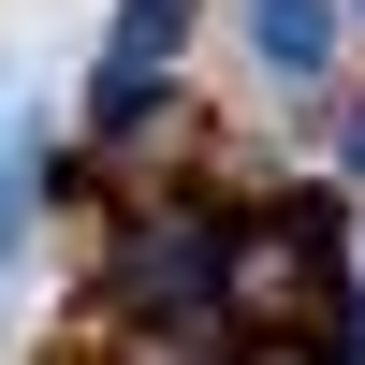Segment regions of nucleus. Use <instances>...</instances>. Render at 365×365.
I'll return each instance as SVG.
<instances>
[{
    "label": "nucleus",
    "instance_id": "obj_1",
    "mask_svg": "<svg viewBox=\"0 0 365 365\" xmlns=\"http://www.w3.org/2000/svg\"><path fill=\"white\" fill-rule=\"evenodd\" d=\"M234 336H351L336 190H263V205H234Z\"/></svg>",
    "mask_w": 365,
    "mask_h": 365
},
{
    "label": "nucleus",
    "instance_id": "obj_2",
    "mask_svg": "<svg viewBox=\"0 0 365 365\" xmlns=\"http://www.w3.org/2000/svg\"><path fill=\"white\" fill-rule=\"evenodd\" d=\"M103 307L146 322H234V205L205 190H132L117 205V249H103Z\"/></svg>",
    "mask_w": 365,
    "mask_h": 365
},
{
    "label": "nucleus",
    "instance_id": "obj_3",
    "mask_svg": "<svg viewBox=\"0 0 365 365\" xmlns=\"http://www.w3.org/2000/svg\"><path fill=\"white\" fill-rule=\"evenodd\" d=\"M336 44H351V0H249V58L292 88V103L336 88Z\"/></svg>",
    "mask_w": 365,
    "mask_h": 365
},
{
    "label": "nucleus",
    "instance_id": "obj_4",
    "mask_svg": "<svg viewBox=\"0 0 365 365\" xmlns=\"http://www.w3.org/2000/svg\"><path fill=\"white\" fill-rule=\"evenodd\" d=\"M161 132H190V88L146 73V58H103L88 73V146H161Z\"/></svg>",
    "mask_w": 365,
    "mask_h": 365
},
{
    "label": "nucleus",
    "instance_id": "obj_5",
    "mask_svg": "<svg viewBox=\"0 0 365 365\" xmlns=\"http://www.w3.org/2000/svg\"><path fill=\"white\" fill-rule=\"evenodd\" d=\"M190 15H205V0H117L103 58H146V73H175V44H190Z\"/></svg>",
    "mask_w": 365,
    "mask_h": 365
},
{
    "label": "nucleus",
    "instance_id": "obj_6",
    "mask_svg": "<svg viewBox=\"0 0 365 365\" xmlns=\"http://www.w3.org/2000/svg\"><path fill=\"white\" fill-rule=\"evenodd\" d=\"M234 365H336V336H234Z\"/></svg>",
    "mask_w": 365,
    "mask_h": 365
},
{
    "label": "nucleus",
    "instance_id": "obj_7",
    "mask_svg": "<svg viewBox=\"0 0 365 365\" xmlns=\"http://www.w3.org/2000/svg\"><path fill=\"white\" fill-rule=\"evenodd\" d=\"M322 132H336V175L365 190V103H336V117H322Z\"/></svg>",
    "mask_w": 365,
    "mask_h": 365
},
{
    "label": "nucleus",
    "instance_id": "obj_8",
    "mask_svg": "<svg viewBox=\"0 0 365 365\" xmlns=\"http://www.w3.org/2000/svg\"><path fill=\"white\" fill-rule=\"evenodd\" d=\"M351 336H365V263H351Z\"/></svg>",
    "mask_w": 365,
    "mask_h": 365
},
{
    "label": "nucleus",
    "instance_id": "obj_9",
    "mask_svg": "<svg viewBox=\"0 0 365 365\" xmlns=\"http://www.w3.org/2000/svg\"><path fill=\"white\" fill-rule=\"evenodd\" d=\"M336 365H365V336H336Z\"/></svg>",
    "mask_w": 365,
    "mask_h": 365
},
{
    "label": "nucleus",
    "instance_id": "obj_10",
    "mask_svg": "<svg viewBox=\"0 0 365 365\" xmlns=\"http://www.w3.org/2000/svg\"><path fill=\"white\" fill-rule=\"evenodd\" d=\"M351 29H365V0H351Z\"/></svg>",
    "mask_w": 365,
    "mask_h": 365
}]
</instances>
